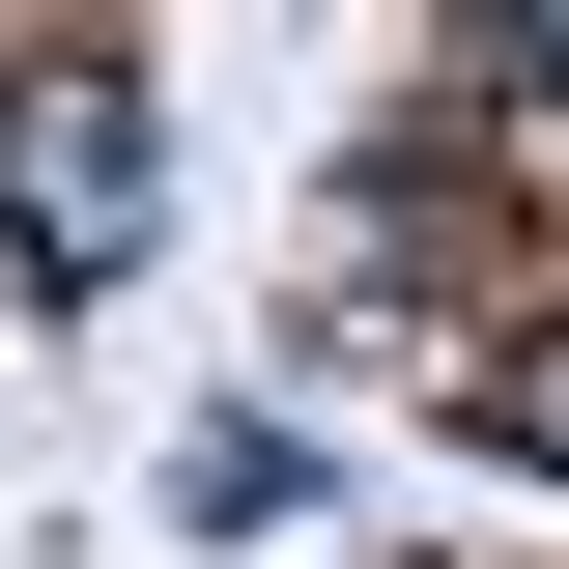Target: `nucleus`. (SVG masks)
Segmentation results:
<instances>
[{
	"label": "nucleus",
	"instance_id": "1",
	"mask_svg": "<svg viewBox=\"0 0 569 569\" xmlns=\"http://www.w3.org/2000/svg\"><path fill=\"white\" fill-rule=\"evenodd\" d=\"M0 228H29L58 284H114L142 228H171V142H142V86H114V58H58L29 114H0Z\"/></svg>",
	"mask_w": 569,
	"mask_h": 569
},
{
	"label": "nucleus",
	"instance_id": "2",
	"mask_svg": "<svg viewBox=\"0 0 569 569\" xmlns=\"http://www.w3.org/2000/svg\"><path fill=\"white\" fill-rule=\"evenodd\" d=\"M485 399H512V427H541V456H569V313H541V370H485Z\"/></svg>",
	"mask_w": 569,
	"mask_h": 569
}]
</instances>
